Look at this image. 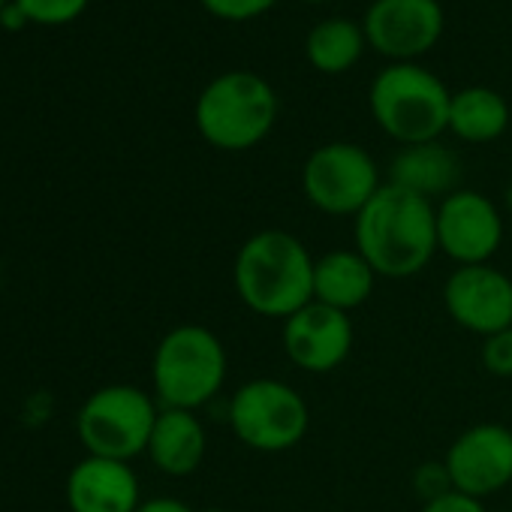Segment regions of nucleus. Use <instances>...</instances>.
I'll return each mask as SVG.
<instances>
[{
	"mask_svg": "<svg viewBox=\"0 0 512 512\" xmlns=\"http://www.w3.org/2000/svg\"><path fill=\"white\" fill-rule=\"evenodd\" d=\"M443 25L446 16L440 0H374L362 31L371 49L398 64L431 52L443 37Z\"/></svg>",
	"mask_w": 512,
	"mask_h": 512,
	"instance_id": "obj_12",
	"label": "nucleus"
},
{
	"mask_svg": "<svg viewBox=\"0 0 512 512\" xmlns=\"http://www.w3.org/2000/svg\"><path fill=\"white\" fill-rule=\"evenodd\" d=\"M500 208H503L506 217H512V181H509L506 190H503V205H500Z\"/></svg>",
	"mask_w": 512,
	"mask_h": 512,
	"instance_id": "obj_26",
	"label": "nucleus"
},
{
	"mask_svg": "<svg viewBox=\"0 0 512 512\" xmlns=\"http://www.w3.org/2000/svg\"><path fill=\"white\" fill-rule=\"evenodd\" d=\"M278 94L256 73L229 70L211 79L196 97L193 121L199 136L217 151H250L278 124Z\"/></svg>",
	"mask_w": 512,
	"mask_h": 512,
	"instance_id": "obj_4",
	"label": "nucleus"
},
{
	"mask_svg": "<svg viewBox=\"0 0 512 512\" xmlns=\"http://www.w3.org/2000/svg\"><path fill=\"white\" fill-rule=\"evenodd\" d=\"M199 512H226V509H220V506H208V509H199Z\"/></svg>",
	"mask_w": 512,
	"mask_h": 512,
	"instance_id": "obj_27",
	"label": "nucleus"
},
{
	"mask_svg": "<svg viewBox=\"0 0 512 512\" xmlns=\"http://www.w3.org/2000/svg\"><path fill=\"white\" fill-rule=\"evenodd\" d=\"M419 512H488V509H485V503L476 500V497H467V494H461V491H446V494H440V497L422 503Z\"/></svg>",
	"mask_w": 512,
	"mask_h": 512,
	"instance_id": "obj_24",
	"label": "nucleus"
},
{
	"mask_svg": "<svg viewBox=\"0 0 512 512\" xmlns=\"http://www.w3.org/2000/svg\"><path fill=\"white\" fill-rule=\"evenodd\" d=\"M16 7L22 10V16L28 22L67 25L76 16H82V10L88 7V0H16Z\"/></svg>",
	"mask_w": 512,
	"mask_h": 512,
	"instance_id": "obj_20",
	"label": "nucleus"
},
{
	"mask_svg": "<svg viewBox=\"0 0 512 512\" xmlns=\"http://www.w3.org/2000/svg\"><path fill=\"white\" fill-rule=\"evenodd\" d=\"M4 4H7V0H0V10H4Z\"/></svg>",
	"mask_w": 512,
	"mask_h": 512,
	"instance_id": "obj_29",
	"label": "nucleus"
},
{
	"mask_svg": "<svg viewBox=\"0 0 512 512\" xmlns=\"http://www.w3.org/2000/svg\"><path fill=\"white\" fill-rule=\"evenodd\" d=\"M314 263L317 256L299 235L260 229L235 250L232 290L250 314L284 323L314 302Z\"/></svg>",
	"mask_w": 512,
	"mask_h": 512,
	"instance_id": "obj_2",
	"label": "nucleus"
},
{
	"mask_svg": "<svg viewBox=\"0 0 512 512\" xmlns=\"http://www.w3.org/2000/svg\"><path fill=\"white\" fill-rule=\"evenodd\" d=\"M452 91L431 70L398 61L383 67L368 91V106L377 127L404 145L437 142L449 130Z\"/></svg>",
	"mask_w": 512,
	"mask_h": 512,
	"instance_id": "obj_5",
	"label": "nucleus"
},
{
	"mask_svg": "<svg viewBox=\"0 0 512 512\" xmlns=\"http://www.w3.org/2000/svg\"><path fill=\"white\" fill-rule=\"evenodd\" d=\"M479 359H482V368L491 377L509 380L512 377V326L503 329V332H494V335L482 338Z\"/></svg>",
	"mask_w": 512,
	"mask_h": 512,
	"instance_id": "obj_21",
	"label": "nucleus"
},
{
	"mask_svg": "<svg viewBox=\"0 0 512 512\" xmlns=\"http://www.w3.org/2000/svg\"><path fill=\"white\" fill-rule=\"evenodd\" d=\"M232 437L253 452H290L311 428V407L299 389L278 377H253L226 401Z\"/></svg>",
	"mask_w": 512,
	"mask_h": 512,
	"instance_id": "obj_6",
	"label": "nucleus"
},
{
	"mask_svg": "<svg viewBox=\"0 0 512 512\" xmlns=\"http://www.w3.org/2000/svg\"><path fill=\"white\" fill-rule=\"evenodd\" d=\"M70 512H136L142 506V485L130 461L85 455L64 485Z\"/></svg>",
	"mask_w": 512,
	"mask_h": 512,
	"instance_id": "obj_14",
	"label": "nucleus"
},
{
	"mask_svg": "<svg viewBox=\"0 0 512 512\" xmlns=\"http://www.w3.org/2000/svg\"><path fill=\"white\" fill-rule=\"evenodd\" d=\"M353 344L356 329L350 314L320 302H308L281 323V347L287 359L305 374L338 371L350 359Z\"/></svg>",
	"mask_w": 512,
	"mask_h": 512,
	"instance_id": "obj_13",
	"label": "nucleus"
},
{
	"mask_svg": "<svg viewBox=\"0 0 512 512\" xmlns=\"http://www.w3.org/2000/svg\"><path fill=\"white\" fill-rule=\"evenodd\" d=\"M353 247L377 278L422 275L437 256V202L386 181L353 217Z\"/></svg>",
	"mask_w": 512,
	"mask_h": 512,
	"instance_id": "obj_1",
	"label": "nucleus"
},
{
	"mask_svg": "<svg viewBox=\"0 0 512 512\" xmlns=\"http://www.w3.org/2000/svg\"><path fill=\"white\" fill-rule=\"evenodd\" d=\"M160 404L133 383L100 386L76 413V437L88 455L133 461L145 455Z\"/></svg>",
	"mask_w": 512,
	"mask_h": 512,
	"instance_id": "obj_7",
	"label": "nucleus"
},
{
	"mask_svg": "<svg viewBox=\"0 0 512 512\" xmlns=\"http://www.w3.org/2000/svg\"><path fill=\"white\" fill-rule=\"evenodd\" d=\"M410 485H413V491H416V497H419L422 503H428V500H434V497L452 491V479H449V470H446L443 458H440V461H422V464L413 470Z\"/></svg>",
	"mask_w": 512,
	"mask_h": 512,
	"instance_id": "obj_23",
	"label": "nucleus"
},
{
	"mask_svg": "<svg viewBox=\"0 0 512 512\" xmlns=\"http://www.w3.org/2000/svg\"><path fill=\"white\" fill-rule=\"evenodd\" d=\"M461 175V157L440 139L404 145L389 163V184H398L431 202H440L449 193L461 190Z\"/></svg>",
	"mask_w": 512,
	"mask_h": 512,
	"instance_id": "obj_15",
	"label": "nucleus"
},
{
	"mask_svg": "<svg viewBox=\"0 0 512 512\" xmlns=\"http://www.w3.org/2000/svg\"><path fill=\"white\" fill-rule=\"evenodd\" d=\"M136 512H199L190 503L178 500V497H148L142 500V506Z\"/></svg>",
	"mask_w": 512,
	"mask_h": 512,
	"instance_id": "obj_25",
	"label": "nucleus"
},
{
	"mask_svg": "<svg viewBox=\"0 0 512 512\" xmlns=\"http://www.w3.org/2000/svg\"><path fill=\"white\" fill-rule=\"evenodd\" d=\"M199 4L220 22H250L269 13L278 0H199Z\"/></svg>",
	"mask_w": 512,
	"mask_h": 512,
	"instance_id": "obj_22",
	"label": "nucleus"
},
{
	"mask_svg": "<svg viewBox=\"0 0 512 512\" xmlns=\"http://www.w3.org/2000/svg\"><path fill=\"white\" fill-rule=\"evenodd\" d=\"M509 103L500 91L485 85H470L452 94L449 103V133L467 145H485L506 133Z\"/></svg>",
	"mask_w": 512,
	"mask_h": 512,
	"instance_id": "obj_18",
	"label": "nucleus"
},
{
	"mask_svg": "<svg viewBox=\"0 0 512 512\" xmlns=\"http://www.w3.org/2000/svg\"><path fill=\"white\" fill-rule=\"evenodd\" d=\"M365 43L368 40H365L362 25L338 16V19H323L308 31L305 55H308V64L314 70L338 76V73H347L359 64Z\"/></svg>",
	"mask_w": 512,
	"mask_h": 512,
	"instance_id": "obj_19",
	"label": "nucleus"
},
{
	"mask_svg": "<svg viewBox=\"0 0 512 512\" xmlns=\"http://www.w3.org/2000/svg\"><path fill=\"white\" fill-rule=\"evenodd\" d=\"M386 181L377 160L356 142H326L302 166V193L329 217H356Z\"/></svg>",
	"mask_w": 512,
	"mask_h": 512,
	"instance_id": "obj_8",
	"label": "nucleus"
},
{
	"mask_svg": "<svg viewBox=\"0 0 512 512\" xmlns=\"http://www.w3.org/2000/svg\"><path fill=\"white\" fill-rule=\"evenodd\" d=\"M377 281V272L356 247H335L314 263V302L353 314L374 296Z\"/></svg>",
	"mask_w": 512,
	"mask_h": 512,
	"instance_id": "obj_17",
	"label": "nucleus"
},
{
	"mask_svg": "<svg viewBox=\"0 0 512 512\" xmlns=\"http://www.w3.org/2000/svg\"><path fill=\"white\" fill-rule=\"evenodd\" d=\"M205 452H208V434H205L199 413L160 407L148 449H145L148 461L160 473L181 479L202 467Z\"/></svg>",
	"mask_w": 512,
	"mask_h": 512,
	"instance_id": "obj_16",
	"label": "nucleus"
},
{
	"mask_svg": "<svg viewBox=\"0 0 512 512\" xmlns=\"http://www.w3.org/2000/svg\"><path fill=\"white\" fill-rule=\"evenodd\" d=\"M503 235L506 214L485 193L461 187L437 202V250L455 266L491 263Z\"/></svg>",
	"mask_w": 512,
	"mask_h": 512,
	"instance_id": "obj_9",
	"label": "nucleus"
},
{
	"mask_svg": "<svg viewBox=\"0 0 512 512\" xmlns=\"http://www.w3.org/2000/svg\"><path fill=\"white\" fill-rule=\"evenodd\" d=\"M443 308L458 329L476 338L503 332L512 326V278L494 263L455 266L443 284Z\"/></svg>",
	"mask_w": 512,
	"mask_h": 512,
	"instance_id": "obj_11",
	"label": "nucleus"
},
{
	"mask_svg": "<svg viewBox=\"0 0 512 512\" xmlns=\"http://www.w3.org/2000/svg\"><path fill=\"white\" fill-rule=\"evenodd\" d=\"M305 4H329V0H305Z\"/></svg>",
	"mask_w": 512,
	"mask_h": 512,
	"instance_id": "obj_28",
	"label": "nucleus"
},
{
	"mask_svg": "<svg viewBox=\"0 0 512 512\" xmlns=\"http://www.w3.org/2000/svg\"><path fill=\"white\" fill-rule=\"evenodd\" d=\"M443 464L452 491L485 500L512 485V428L503 422H476L446 449Z\"/></svg>",
	"mask_w": 512,
	"mask_h": 512,
	"instance_id": "obj_10",
	"label": "nucleus"
},
{
	"mask_svg": "<svg viewBox=\"0 0 512 512\" xmlns=\"http://www.w3.org/2000/svg\"><path fill=\"white\" fill-rule=\"evenodd\" d=\"M229 377V356L217 332L199 323L169 329L151 356V389L160 407L202 410L211 404Z\"/></svg>",
	"mask_w": 512,
	"mask_h": 512,
	"instance_id": "obj_3",
	"label": "nucleus"
}]
</instances>
